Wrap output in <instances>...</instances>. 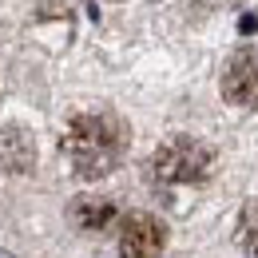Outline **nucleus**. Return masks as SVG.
Here are the masks:
<instances>
[{
  "instance_id": "f257e3e1",
  "label": "nucleus",
  "mask_w": 258,
  "mask_h": 258,
  "mask_svg": "<svg viewBox=\"0 0 258 258\" xmlns=\"http://www.w3.org/2000/svg\"><path fill=\"white\" fill-rule=\"evenodd\" d=\"M123 151H127V127L111 111H84L64 131V155L72 171L84 179H103L107 171H115Z\"/></svg>"
},
{
  "instance_id": "f03ea898",
  "label": "nucleus",
  "mask_w": 258,
  "mask_h": 258,
  "mask_svg": "<svg viewBox=\"0 0 258 258\" xmlns=\"http://www.w3.org/2000/svg\"><path fill=\"white\" fill-rule=\"evenodd\" d=\"M215 167V151L191 135H175L155 151V175L163 183H203Z\"/></svg>"
},
{
  "instance_id": "7ed1b4c3",
  "label": "nucleus",
  "mask_w": 258,
  "mask_h": 258,
  "mask_svg": "<svg viewBox=\"0 0 258 258\" xmlns=\"http://www.w3.org/2000/svg\"><path fill=\"white\" fill-rule=\"evenodd\" d=\"M167 242V226L155 215H127L119 223V254L123 258H155Z\"/></svg>"
},
{
  "instance_id": "20e7f679",
  "label": "nucleus",
  "mask_w": 258,
  "mask_h": 258,
  "mask_svg": "<svg viewBox=\"0 0 258 258\" xmlns=\"http://www.w3.org/2000/svg\"><path fill=\"white\" fill-rule=\"evenodd\" d=\"M223 96L234 107H258V52H238L223 72Z\"/></svg>"
},
{
  "instance_id": "39448f33",
  "label": "nucleus",
  "mask_w": 258,
  "mask_h": 258,
  "mask_svg": "<svg viewBox=\"0 0 258 258\" xmlns=\"http://www.w3.org/2000/svg\"><path fill=\"white\" fill-rule=\"evenodd\" d=\"M36 163V139L20 123H0V175H24Z\"/></svg>"
},
{
  "instance_id": "423d86ee",
  "label": "nucleus",
  "mask_w": 258,
  "mask_h": 258,
  "mask_svg": "<svg viewBox=\"0 0 258 258\" xmlns=\"http://www.w3.org/2000/svg\"><path fill=\"white\" fill-rule=\"evenodd\" d=\"M68 219L80 226V230H107L115 223V203L111 199H99V195H84V199H72L68 207Z\"/></svg>"
},
{
  "instance_id": "0eeeda50",
  "label": "nucleus",
  "mask_w": 258,
  "mask_h": 258,
  "mask_svg": "<svg viewBox=\"0 0 258 258\" xmlns=\"http://www.w3.org/2000/svg\"><path fill=\"white\" fill-rule=\"evenodd\" d=\"M242 230H246V246H250V254L258 258V203L246 211V223H242Z\"/></svg>"
}]
</instances>
